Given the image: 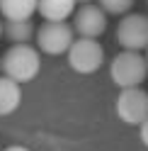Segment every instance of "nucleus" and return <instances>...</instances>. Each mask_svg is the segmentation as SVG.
Returning a JSON list of instances; mask_svg holds the SVG:
<instances>
[{
  "label": "nucleus",
  "mask_w": 148,
  "mask_h": 151,
  "mask_svg": "<svg viewBox=\"0 0 148 151\" xmlns=\"http://www.w3.org/2000/svg\"><path fill=\"white\" fill-rule=\"evenodd\" d=\"M68 54V63L73 71H78L83 76L88 73H95L102 68L105 63V49L97 39H85V37H78L73 39L70 49L66 51Z\"/></svg>",
  "instance_id": "3"
},
{
  "label": "nucleus",
  "mask_w": 148,
  "mask_h": 151,
  "mask_svg": "<svg viewBox=\"0 0 148 151\" xmlns=\"http://www.w3.org/2000/svg\"><path fill=\"white\" fill-rule=\"evenodd\" d=\"M34 32L32 20H5L3 24V37H7L12 44H29Z\"/></svg>",
  "instance_id": "10"
},
{
  "label": "nucleus",
  "mask_w": 148,
  "mask_h": 151,
  "mask_svg": "<svg viewBox=\"0 0 148 151\" xmlns=\"http://www.w3.org/2000/svg\"><path fill=\"white\" fill-rule=\"evenodd\" d=\"M0 151H29L27 146H7V149H0Z\"/></svg>",
  "instance_id": "14"
},
{
  "label": "nucleus",
  "mask_w": 148,
  "mask_h": 151,
  "mask_svg": "<svg viewBox=\"0 0 148 151\" xmlns=\"http://www.w3.org/2000/svg\"><path fill=\"white\" fill-rule=\"evenodd\" d=\"M146 63H148V49H146Z\"/></svg>",
  "instance_id": "16"
},
{
  "label": "nucleus",
  "mask_w": 148,
  "mask_h": 151,
  "mask_svg": "<svg viewBox=\"0 0 148 151\" xmlns=\"http://www.w3.org/2000/svg\"><path fill=\"white\" fill-rule=\"evenodd\" d=\"M36 10L44 22H66L75 12V0H36Z\"/></svg>",
  "instance_id": "8"
},
{
  "label": "nucleus",
  "mask_w": 148,
  "mask_h": 151,
  "mask_svg": "<svg viewBox=\"0 0 148 151\" xmlns=\"http://www.w3.org/2000/svg\"><path fill=\"white\" fill-rule=\"evenodd\" d=\"M75 3H78V0H75ZM80 3H90V0H80Z\"/></svg>",
  "instance_id": "17"
},
{
  "label": "nucleus",
  "mask_w": 148,
  "mask_h": 151,
  "mask_svg": "<svg viewBox=\"0 0 148 151\" xmlns=\"http://www.w3.org/2000/svg\"><path fill=\"white\" fill-rule=\"evenodd\" d=\"M107 29V15L100 5L85 3L83 7L75 10V17H73V32L85 37V39H97L102 37Z\"/></svg>",
  "instance_id": "7"
},
{
  "label": "nucleus",
  "mask_w": 148,
  "mask_h": 151,
  "mask_svg": "<svg viewBox=\"0 0 148 151\" xmlns=\"http://www.w3.org/2000/svg\"><path fill=\"white\" fill-rule=\"evenodd\" d=\"M117 42L124 51L148 49V17L146 15H124L117 27Z\"/></svg>",
  "instance_id": "5"
},
{
  "label": "nucleus",
  "mask_w": 148,
  "mask_h": 151,
  "mask_svg": "<svg viewBox=\"0 0 148 151\" xmlns=\"http://www.w3.org/2000/svg\"><path fill=\"white\" fill-rule=\"evenodd\" d=\"M0 12L5 20H29L36 12V0H0Z\"/></svg>",
  "instance_id": "11"
},
{
  "label": "nucleus",
  "mask_w": 148,
  "mask_h": 151,
  "mask_svg": "<svg viewBox=\"0 0 148 151\" xmlns=\"http://www.w3.org/2000/svg\"><path fill=\"white\" fill-rule=\"evenodd\" d=\"M136 0H97V5L105 10V15H129V10L134 7Z\"/></svg>",
  "instance_id": "12"
},
{
  "label": "nucleus",
  "mask_w": 148,
  "mask_h": 151,
  "mask_svg": "<svg viewBox=\"0 0 148 151\" xmlns=\"http://www.w3.org/2000/svg\"><path fill=\"white\" fill-rule=\"evenodd\" d=\"M138 127H141V141H143V144H146V149H148V117H146Z\"/></svg>",
  "instance_id": "13"
},
{
  "label": "nucleus",
  "mask_w": 148,
  "mask_h": 151,
  "mask_svg": "<svg viewBox=\"0 0 148 151\" xmlns=\"http://www.w3.org/2000/svg\"><path fill=\"white\" fill-rule=\"evenodd\" d=\"M109 76L119 88H138L148 76V63L141 51H122L112 59Z\"/></svg>",
  "instance_id": "2"
},
{
  "label": "nucleus",
  "mask_w": 148,
  "mask_h": 151,
  "mask_svg": "<svg viewBox=\"0 0 148 151\" xmlns=\"http://www.w3.org/2000/svg\"><path fill=\"white\" fill-rule=\"evenodd\" d=\"M117 115L126 124H141L148 117V93L138 88H122L117 98Z\"/></svg>",
  "instance_id": "6"
},
{
  "label": "nucleus",
  "mask_w": 148,
  "mask_h": 151,
  "mask_svg": "<svg viewBox=\"0 0 148 151\" xmlns=\"http://www.w3.org/2000/svg\"><path fill=\"white\" fill-rule=\"evenodd\" d=\"M22 102V88L7 76H0V117L10 115Z\"/></svg>",
  "instance_id": "9"
},
{
  "label": "nucleus",
  "mask_w": 148,
  "mask_h": 151,
  "mask_svg": "<svg viewBox=\"0 0 148 151\" xmlns=\"http://www.w3.org/2000/svg\"><path fill=\"white\" fill-rule=\"evenodd\" d=\"M36 34V44L39 49L49 56H61L70 49L73 39H75V32L68 22H44Z\"/></svg>",
  "instance_id": "4"
},
{
  "label": "nucleus",
  "mask_w": 148,
  "mask_h": 151,
  "mask_svg": "<svg viewBox=\"0 0 148 151\" xmlns=\"http://www.w3.org/2000/svg\"><path fill=\"white\" fill-rule=\"evenodd\" d=\"M0 39H3V22H0Z\"/></svg>",
  "instance_id": "15"
},
{
  "label": "nucleus",
  "mask_w": 148,
  "mask_h": 151,
  "mask_svg": "<svg viewBox=\"0 0 148 151\" xmlns=\"http://www.w3.org/2000/svg\"><path fill=\"white\" fill-rule=\"evenodd\" d=\"M41 68V56L32 44H12L5 54H0V71L15 83H29Z\"/></svg>",
  "instance_id": "1"
}]
</instances>
